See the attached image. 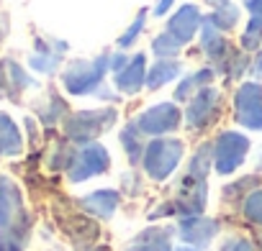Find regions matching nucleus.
<instances>
[{
	"label": "nucleus",
	"mask_w": 262,
	"mask_h": 251,
	"mask_svg": "<svg viewBox=\"0 0 262 251\" xmlns=\"http://www.w3.org/2000/svg\"><path fill=\"white\" fill-rule=\"evenodd\" d=\"M121 192L126 195H139L142 192V177L137 172H126L121 177Z\"/></svg>",
	"instance_id": "nucleus-33"
},
{
	"label": "nucleus",
	"mask_w": 262,
	"mask_h": 251,
	"mask_svg": "<svg viewBox=\"0 0 262 251\" xmlns=\"http://www.w3.org/2000/svg\"><path fill=\"white\" fill-rule=\"evenodd\" d=\"M234 118L247 131H262V85L247 80L234 92Z\"/></svg>",
	"instance_id": "nucleus-9"
},
{
	"label": "nucleus",
	"mask_w": 262,
	"mask_h": 251,
	"mask_svg": "<svg viewBox=\"0 0 262 251\" xmlns=\"http://www.w3.org/2000/svg\"><path fill=\"white\" fill-rule=\"evenodd\" d=\"M252 69H254V74H262V52H259V57L254 59V67H252Z\"/></svg>",
	"instance_id": "nucleus-39"
},
{
	"label": "nucleus",
	"mask_w": 262,
	"mask_h": 251,
	"mask_svg": "<svg viewBox=\"0 0 262 251\" xmlns=\"http://www.w3.org/2000/svg\"><path fill=\"white\" fill-rule=\"evenodd\" d=\"M134 123L139 126V131L149 139H160V136H170L180 129L183 123V110L178 108V103H157L147 110H142Z\"/></svg>",
	"instance_id": "nucleus-8"
},
{
	"label": "nucleus",
	"mask_w": 262,
	"mask_h": 251,
	"mask_svg": "<svg viewBox=\"0 0 262 251\" xmlns=\"http://www.w3.org/2000/svg\"><path fill=\"white\" fill-rule=\"evenodd\" d=\"M242 215L249 220V223H254V225H262V187H257V190H252L244 200H242Z\"/></svg>",
	"instance_id": "nucleus-30"
},
{
	"label": "nucleus",
	"mask_w": 262,
	"mask_h": 251,
	"mask_svg": "<svg viewBox=\"0 0 262 251\" xmlns=\"http://www.w3.org/2000/svg\"><path fill=\"white\" fill-rule=\"evenodd\" d=\"M213 80H216V69L208 64V67H201V69H195V72H190V74H185L180 82H178V87H175V103H188L195 92H201L203 87H208V85H213Z\"/></svg>",
	"instance_id": "nucleus-19"
},
{
	"label": "nucleus",
	"mask_w": 262,
	"mask_h": 251,
	"mask_svg": "<svg viewBox=\"0 0 262 251\" xmlns=\"http://www.w3.org/2000/svg\"><path fill=\"white\" fill-rule=\"evenodd\" d=\"M219 231H221V223L211 215H185L175 225L178 238L195 248H208L213 238L219 236Z\"/></svg>",
	"instance_id": "nucleus-11"
},
{
	"label": "nucleus",
	"mask_w": 262,
	"mask_h": 251,
	"mask_svg": "<svg viewBox=\"0 0 262 251\" xmlns=\"http://www.w3.org/2000/svg\"><path fill=\"white\" fill-rule=\"evenodd\" d=\"M249 67V59H247V52L244 49H231L229 57L216 67V74L226 77V80H239Z\"/></svg>",
	"instance_id": "nucleus-25"
},
{
	"label": "nucleus",
	"mask_w": 262,
	"mask_h": 251,
	"mask_svg": "<svg viewBox=\"0 0 262 251\" xmlns=\"http://www.w3.org/2000/svg\"><path fill=\"white\" fill-rule=\"evenodd\" d=\"M111 72V52H103L93 59H72L62 69V87L75 95H95L100 85H105V74Z\"/></svg>",
	"instance_id": "nucleus-2"
},
{
	"label": "nucleus",
	"mask_w": 262,
	"mask_h": 251,
	"mask_svg": "<svg viewBox=\"0 0 262 251\" xmlns=\"http://www.w3.org/2000/svg\"><path fill=\"white\" fill-rule=\"evenodd\" d=\"M34 113H36V118L47 126V129H54L57 123H64L67 120L70 105H67V100L57 90H49L41 100L34 103Z\"/></svg>",
	"instance_id": "nucleus-18"
},
{
	"label": "nucleus",
	"mask_w": 262,
	"mask_h": 251,
	"mask_svg": "<svg viewBox=\"0 0 262 251\" xmlns=\"http://www.w3.org/2000/svg\"><path fill=\"white\" fill-rule=\"evenodd\" d=\"M72 154H75L72 141L59 139V141L52 146L49 157H47V167H49L52 172H67V167H70V162H72Z\"/></svg>",
	"instance_id": "nucleus-27"
},
{
	"label": "nucleus",
	"mask_w": 262,
	"mask_h": 251,
	"mask_svg": "<svg viewBox=\"0 0 262 251\" xmlns=\"http://www.w3.org/2000/svg\"><path fill=\"white\" fill-rule=\"evenodd\" d=\"M257 172H262V152H259V157H257Z\"/></svg>",
	"instance_id": "nucleus-42"
},
{
	"label": "nucleus",
	"mask_w": 262,
	"mask_h": 251,
	"mask_svg": "<svg viewBox=\"0 0 262 251\" xmlns=\"http://www.w3.org/2000/svg\"><path fill=\"white\" fill-rule=\"evenodd\" d=\"M221 251H257V246L247 236H229V238H224Z\"/></svg>",
	"instance_id": "nucleus-32"
},
{
	"label": "nucleus",
	"mask_w": 262,
	"mask_h": 251,
	"mask_svg": "<svg viewBox=\"0 0 262 251\" xmlns=\"http://www.w3.org/2000/svg\"><path fill=\"white\" fill-rule=\"evenodd\" d=\"M249 146H252V141L244 134H239V131H221L213 139V169L221 177L234 174L244 164V159L249 154Z\"/></svg>",
	"instance_id": "nucleus-7"
},
{
	"label": "nucleus",
	"mask_w": 262,
	"mask_h": 251,
	"mask_svg": "<svg viewBox=\"0 0 262 251\" xmlns=\"http://www.w3.org/2000/svg\"><path fill=\"white\" fill-rule=\"evenodd\" d=\"M24 126H26V131H29V136H31V144H36V141H39V129H36V118L26 115V118H24Z\"/></svg>",
	"instance_id": "nucleus-37"
},
{
	"label": "nucleus",
	"mask_w": 262,
	"mask_h": 251,
	"mask_svg": "<svg viewBox=\"0 0 262 251\" xmlns=\"http://www.w3.org/2000/svg\"><path fill=\"white\" fill-rule=\"evenodd\" d=\"M24 154V136L18 123L0 110V157H18Z\"/></svg>",
	"instance_id": "nucleus-21"
},
{
	"label": "nucleus",
	"mask_w": 262,
	"mask_h": 251,
	"mask_svg": "<svg viewBox=\"0 0 262 251\" xmlns=\"http://www.w3.org/2000/svg\"><path fill=\"white\" fill-rule=\"evenodd\" d=\"M95 97H98V100H105V103H118L121 92H111V87H108V85H100V87H98V92H95Z\"/></svg>",
	"instance_id": "nucleus-35"
},
{
	"label": "nucleus",
	"mask_w": 262,
	"mask_h": 251,
	"mask_svg": "<svg viewBox=\"0 0 262 251\" xmlns=\"http://www.w3.org/2000/svg\"><path fill=\"white\" fill-rule=\"evenodd\" d=\"M31 213L18 182L0 174V251H26L31 238Z\"/></svg>",
	"instance_id": "nucleus-1"
},
{
	"label": "nucleus",
	"mask_w": 262,
	"mask_h": 251,
	"mask_svg": "<svg viewBox=\"0 0 262 251\" xmlns=\"http://www.w3.org/2000/svg\"><path fill=\"white\" fill-rule=\"evenodd\" d=\"M118 120V110L113 105L108 108H88V110H77L70 113L64 126V139L72 141L75 146L80 144H90L98 136H103L105 131H111Z\"/></svg>",
	"instance_id": "nucleus-3"
},
{
	"label": "nucleus",
	"mask_w": 262,
	"mask_h": 251,
	"mask_svg": "<svg viewBox=\"0 0 262 251\" xmlns=\"http://www.w3.org/2000/svg\"><path fill=\"white\" fill-rule=\"evenodd\" d=\"M175 251H203V248H195V246H188V243H183V246H178Z\"/></svg>",
	"instance_id": "nucleus-41"
},
{
	"label": "nucleus",
	"mask_w": 262,
	"mask_h": 251,
	"mask_svg": "<svg viewBox=\"0 0 262 251\" xmlns=\"http://www.w3.org/2000/svg\"><path fill=\"white\" fill-rule=\"evenodd\" d=\"M257 187H259V174L239 177V180L224 185V190H221V200H224V203H239V205H242V200H244L252 190H257Z\"/></svg>",
	"instance_id": "nucleus-24"
},
{
	"label": "nucleus",
	"mask_w": 262,
	"mask_h": 251,
	"mask_svg": "<svg viewBox=\"0 0 262 251\" xmlns=\"http://www.w3.org/2000/svg\"><path fill=\"white\" fill-rule=\"evenodd\" d=\"M118 141H121V149H123V154H126V159H128L131 167L142 164V159H144V149H147V141H144V134L139 131V126H137L134 120H128L123 129H121Z\"/></svg>",
	"instance_id": "nucleus-20"
},
{
	"label": "nucleus",
	"mask_w": 262,
	"mask_h": 251,
	"mask_svg": "<svg viewBox=\"0 0 262 251\" xmlns=\"http://www.w3.org/2000/svg\"><path fill=\"white\" fill-rule=\"evenodd\" d=\"M172 3H175V0H157V3H155V8H152V13H155L157 18H162V16H167V13H170Z\"/></svg>",
	"instance_id": "nucleus-36"
},
{
	"label": "nucleus",
	"mask_w": 262,
	"mask_h": 251,
	"mask_svg": "<svg viewBox=\"0 0 262 251\" xmlns=\"http://www.w3.org/2000/svg\"><path fill=\"white\" fill-rule=\"evenodd\" d=\"M244 11L249 16H262V0H244Z\"/></svg>",
	"instance_id": "nucleus-38"
},
{
	"label": "nucleus",
	"mask_w": 262,
	"mask_h": 251,
	"mask_svg": "<svg viewBox=\"0 0 262 251\" xmlns=\"http://www.w3.org/2000/svg\"><path fill=\"white\" fill-rule=\"evenodd\" d=\"M67 49H70L67 41H59V39H52V36H36L34 52L29 57V67L39 74H54L59 69Z\"/></svg>",
	"instance_id": "nucleus-12"
},
{
	"label": "nucleus",
	"mask_w": 262,
	"mask_h": 251,
	"mask_svg": "<svg viewBox=\"0 0 262 251\" xmlns=\"http://www.w3.org/2000/svg\"><path fill=\"white\" fill-rule=\"evenodd\" d=\"M147 16H149V11L147 8H142L139 13H137V18L131 21V26L118 36V41H116V46L121 49V52H126V49H131L137 41H139V36H142V31H144V26H147Z\"/></svg>",
	"instance_id": "nucleus-28"
},
{
	"label": "nucleus",
	"mask_w": 262,
	"mask_h": 251,
	"mask_svg": "<svg viewBox=\"0 0 262 251\" xmlns=\"http://www.w3.org/2000/svg\"><path fill=\"white\" fill-rule=\"evenodd\" d=\"M206 3H208L211 8H219V6H226V3H231V0H206Z\"/></svg>",
	"instance_id": "nucleus-40"
},
{
	"label": "nucleus",
	"mask_w": 262,
	"mask_h": 251,
	"mask_svg": "<svg viewBox=\"0 0 262 251\" xmlns=\"http://www.w3.org/2000/svg\"><path fill=\"white\" fill-rule=\"evenodd\" d=\"M201 26H203L201 8L193 6V3H185V6H180V8L167 18V29H165V31H167L180 46H188V44L195 39V34L201 31Z\"/></svg>",
	"instance_id": "nucleus-14"
},
{
	"label": "nucleus",
	"mask_w": 262,
	"mask_h": 251,
	"mask_svg": "<svg viewBox=\"0 0 262 251\" xmlns=\"http://www.w3.org/2000/svg\"><path fill=\"white\" fill-rule=\"evenodd\" d=\"M242 11L236 8V6H231V3H226V6H219V8H213L206 18L219 29V31H224V34H229L231 29H236V23H239V16Z\"/></svg>",
	"instance_id": "nucleus-26"
},
{
	"label": "nucleus",
	"mask_w": 262,
	"mask_h": 251,
	"mask_svg": "<svg viewBox=\"0 0 262 251\" xmlns=\"http://www.w3.org/2000/svg\"><path fill=\"white\" fill-rule=\"evenodd\" d=\"M147 54L144 52H137L131 54L128 64L113 74V87L116 92L121 95H137L142 92V87H147Z\"/></svg>",
	"instance_id": "nucleus-15"
},
{
	"label": "nucleus",
	"mask_w": 262,
	"mask_h": 251,
	"mask_svg": "<svg viewBox=\"0 0 262 251\" xmlns=\"http://www.w3.org/2000/svg\"><path fill=\"white\" fill-rule=\"evenodd\" d=\"M242 49L244 52L262 49V16H249V21L242 31Z\"/></svg>",
	"instance_id": "nucleus-29"
},
{
	"label": "nucleus",
	"mask_w": 262,
	"mask_h": 251,
	"mask_svg": "<svg viewBox=\"0 0 262 251\" xmlns=\"http://www.w3.org/2000/svg\"><path fill=\"white\" fill-rule=\"evenodd\" d=\"M180 44L165 31V34H157L155 39H152V52H155V57L157 59H175L178 54H180Z\"/></svg>",
	"instance_id": "nucleus-31"
},
{
	"label": "nucleus",
	"mask_w": 262,
	"mask_h": 251,
	"mask_svg": "<svg viewBox=\"0 0 262 251\" xmlns=\"http://www.w3.org/2000/svg\"><path fill=\"white\" fill-rule=\"evenodd\" d=\"M111 169V154L103 144L98 141H90V144H80L75 146V154H72V162L67 167V180L80 185V182H88L93 177H100Z\"/></svg>",
	"instance_id": "nucleus-6"
},
{
	"label": "nucleus",
	"mask_w": 262,
	"mask_h": 251,
	"mask_svg": "<svg viewBox=\"0 0 262 251\" xmlns=\"http://www.w3.org/2000/svg\"><path fill=\"white\" fill-rule=\"evenodd\" d=\"M213 167V141H203L193 157L188 159V167H185V174L188 177H195V180H206L208 172Z\"/></svg>",
	"instance_id": "nucleus-23"
},
{
	"label": "nucleus",
	"mask_w": 262,
	"mask_h": 251,
	"mask_svg": "<svg viewBox=\"0 0 262 251\" xmlns=\"http://www.w3.org/2000/svg\"><path fill=\"white\" fill-rule=\"evenodd\" d=\"M183 74V64L178 59H157L149 69H147V87L149 90H160L167 82L178 80Z\"/></svg>",
	"instance_id": "nucleus-22"
},
{
	"label": "nucleus",
	"mask_w": 262,
	"mask_h": 251,
	"mask_svg": "<svg viewBox=\"0 0 262 251\" xmlns=\"http://www.w3.org/2000/svg\"><path fill=\"white\" fill-rule=\"evenodd\" d=\"M170 203H172L175 215H180V218H185V215H203L206 203H208V182L183 174L178 187H175V195L170 197Z\"/></svg>",
	"instance_id": "nucleus-10"
},
{
	"label": "nucleus",
	"mask_w": 262,
	"mask_h": 251,
	"mask_svg": "<svg viewBox=\"0 0 262 251\" xmlns=\"http://www.w3.org/2000/svg\"><path fill=\"white\" fill-rule=\"evenodd\" d=\"M172 236H175V228L149 225V228L139 231L134 238H131L123 246V251H175Z\"/></svg>",
	"instance_id": "nucleus-17"
},
{
	"label": "nucleus",
	"mask_w": 262,
	"mask_h": 251,
	"mask_svg": "<svg viewBox=\"0 0 262 251\" xmlns=\"http://www.w3.org/2000/svg\"><path fill=\"white\" fill-rule=\"evenodd\" d=\"M121 205V192L118 190H111V187H103V190H93L88 195H82L77 200V208L90 215V218H98V220H111L116 215Z\"/></svg>",
	"instance_id": "nucleus-16"
},
{
	"label": "nucleus",
	"mask_w": 262,
	"mask_h": 251,
	"mask_svg": "<svg viewBox=\"0 0 262 251\" xmlns=\"http://www.w3.org/2000/svg\"><path fill=\"white\" fill-rule=\"evenodd\" d=\"M128 59H131V54H126V52H121V49L113 52V54H111V72H113V74L121 72V69L128 64Z\"/></svg>",
	"instance_id": "nucleus-34"
},
{
	"label": "nucleus",
	"mask_w": 262,
	"mask_h": 251,
	"mask_svg": "<svg viewBox=\"0 0 262 251\" xmlns=\"http://www.w3.org/2000/svg\"><path fill=\"white\" fill-rule=\"evenodd\" d=\"M39 82L11 57L0 59V97H8L13 103L21 100V95L29 87H36Z\"/></svg>",
	"instance_id": "nucleus-13"
},
{
	"label": "nucleus",
	"mask_w": 262,
	"mask_h": 251,
	"mask_svg": "<svg viewBox=\"0 0 262 251\" xmlns=\"http://www.w3.org/2000/svg\"><path fill=\"white\" fill-rule=\"evenodd\" d=\"M185 157V144L183 139L175 136H160L152 139L144 149V159H142V169L149 180L155 182H165L175 174V169L180 167Z\"/></svg>",
	"instance_id": "nucleus-4"
},
{
	"label": "nucleus",
	"mask_w": 262,
	"mask_h": 251,
	"mask_svg": "<svg viewBox=\"0 0 262 251\" xmlns=\"http://www.w3.org/2000/svg\"><path fill=\"white\" fill-rule=\"evenodd\" d=\"M221 108H224L221 90H216L213 85H208V87H203L201 92H195L188 100L185 113H183V120H185V126H188L193 134H203V131H208L211 126L219 120Z\"/></svg>",
	"instance_id": "nucleus-5"
}]
</instances>
